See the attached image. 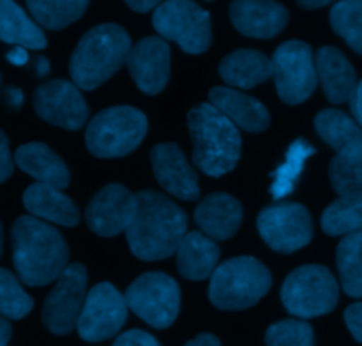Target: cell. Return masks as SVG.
<instances>
[{
    "label": "cell",
    "instance_id": "1",
    "mask_svg": "<svg viewBox=\"0 0 362 346\" xmlns=\"http://www.w3.org/2000/svg\"><path fill=\"white\" fill-rule=\"evenodd\" d=\"M137 195V212L127 229L132 254L142 261H158L176 254L187 235V213L167 195L142 190Z\"/></svg>",
    "mask_w": 362,
    "mask_h": 346
},
{
    "label": "cell",
    "instance_id": "2",
    "mask_svg": "<svg viewBox=\"0 0 362 346\" xmlns=\"http://www.w3.org/2000/svg\"><path fill=\"white\" fill-rule=\"evenodd\" d=\"M11 240L15 270L27 286L50 284L68 267L69 249L64 238L43 220L18 217L11 227Z\"/></svg>",
    "mask_w": 362,
    "mask_h": 346
},
{
    "label": "cell",
    "instance_id": "3",
    "mask_svg": "<svg viewBox=\"0 0 362 346\" xmlns=\"http://www.w3.org/2000/svg\"><path fill=\"white\" fill-rule=\"evenodd\" d=\"M187 120L196 167L214 178H221L235 169L242 151L238 128L210 103H199L190 108Z\"/></svg>",
    "mask_w": 362,
    "mask_h": 346
},
{
    "label": "cell",
    "instance_id": "4",
    "mask_svg": "<svg viewBox=\"0 0 362 346\" xmlns=\"http://www.w3.org/2000/svg\"><path fill=\"white\" fill-rule=\"evenodd\" d=\"M132 50L127 30L116 23H102L82 36L69 61L71 80L78 89L93 91L116 75Z\"/></svg>",
    "mask_w": 362,
    "mask_h": 346
},
{
    "label": "cell",
    "instance_id": "5",
    "mask_svg": "<svg viewBox=\"0 0 362 346\" xmlns=\"http://www.w3.org/2000/svg\"><path fill=\"white\" fill-rule=\"evenodd\" d=\"M270 286V270L259 260L240 256L224 261L215 268L208 296L218 309L242 311L259 302Z\"/></svg>",
    "mask_w": 362,
    "mask_h": 346
},
{
    "label": "cell",
    "instance_id": "6",
    "mask_svg": "<svg viewBox=\"0 0 362 346\" xmlns=\"http://www.w3.org/2000/svg\"><path fill=\"white\" fill-rule=\"evenodd\" d=\"M148 132V117L139 108L119 105L96 114L86 130L87 149L98 158L127 156Z\"/></svg>",
    "mask_w": 362,
    "mask_h": 346
},
{
    "label": "cell",
    "instance_id": "7",
    "mask_svg": "<svg viewBox=\"0 0 362 346\" xmlns=\"http://www.w3.org/2000/svg\"><path fill=\"white\" fill-rule=\"evenodd\" d=\"M339 286L329 268L304 265L291 272L281 288V300L288 313L297 318H316L337 306Z\"/></svg>",
    "mask_w": 362,
    "mask_h": 346
},
{
    "label": "cell",
    "instance_id": "8",
    "mask_svg": "<svg viewBox=\"0 0 362 346\" xmlns=\"http://www.w3.org/2000/svg\"><path fill=\"white\" fill-rule=\"evenodd\" d=\"M153 27L162 40L174 41L187 54H204L211 45L210 13L187 0L162 2L153 13Z\"/></svg>",
    "mask_w": 362,
    "mask_h": 346
},
{
    "label": "cell",
    "instance_id": "9",
    "mask_svg": "<svg viewBox=\"0 0 362 346\" xmlns=\"http://www.w3.org/2000/svg\"><path fill=\"white\" fill-rule=\"evenodd\" d=\"M128 309L155 328H167L180 313V286L162 272H148L135 279L127 289Z\"/></svg>",
    "mask_w": 362,
    "mask_h": 346
},
{
    "label": "cell",
    "instance_id": "10",
    "mask_svg": "<svg viewBox=\"0 0 362 346\" xmlns=\"http://www.w3.org/2000/svg\"><path fill=\"white\" fill-rule=\"evenodd\" d=\"M272 61V76L281 100L298 105L308 100L318 86L313 50L304 41H286L276 50Z\"/></svg>",
    "mask_w": 362,
    "mask_h": 346
},
{
    "label": "cell",
    "instance_id": "11",
    "mask_svg": "<svg viewBox=\"0 0 362 346\" xmlns=\"http://www.w3.org/2000/svg\"><path fill=\"white\" fill-rule=\"evenodd\" d=\"M257 231L270 249L277 253H295L313 238V220L305 206L298 202H281L261 209Z\"/></svg>",
    "mask_w": 362,
    "mask_h": 346
},
{
    "label": "cell",
    "instance_id": "12",
    "mask_svg": "<svg viewBox=\"0 0 362 346\" xmlns=\"http://www.w3.org/2000/svg\"><path fill=\"white\" fill-rule=\"evenodd\" d=\"M87 272L80 263L68 265L43 304V323L52 334L64 335L76 328L86 302Z\"/></svg>",
    "mask_w": 362,
    "mask_h": 346
},
{
    "label": "cell",
    "instance_id": "13",
    "mask_svg": "<svg viewBox=\"0 0 362 346\" xmlns=\"http://www.w3.org/2000/svg\"><path fill=\"white\" fill-rule=\"evenodd\" d=\"M127 318L124 296L110 282H100L86 295L76 330L83 341H105L121 330Z\"/></svg>",
    "mask_w": 362,
    "mask_h": 346
},
{
    "label": "cell",
    "instance_id": "14",
    "mask_svg": "<svg viewBox=\"0 0 362 346\" xmlns=\"http://www.w3.org/2000/svg\"><path fill=\"white\" fill-rule=\"evenodd\" d=\"M36 114L47 123L64 130H80L89 117V107L78 87L68 80L45 82L34 91Z\"/></svg>",
    "mask_w": 362,
    "mask_h": 346
},
{
    "label": "cell",
    "instance_id": "15",
    "mask_svg": "<svg viewBox=\"0 0 362 346\" xmlns=\"http://www.w3.org/2000/svg\"><path fill=\"white\" fill-rule=\"evenodd\" d=\"M137 195L119 183L103 187L86 208V222L100 236H117L134 222Z\"/></svg>",
    "mask_w": 362,
    "mask_h": 346
},
{
    "label": "cell",
    "instance_id": "16",
    "mask_svg": "<svg viewBox=\"0 0 362 346\" xmlns=\"http://www.w3.org/2000/svg\"><path fill=\"white\" fill-rule=\"evenodd\" d=\"M128 71L139 89L158 94L165 89L170 75V50L165 40L148 36L134 45L127 57Z\"/></svg>",
    "mask_w": 362,
    "mask_h": 346
},
{
    "label": "cell",
    "instance_id": "17",
    "mask_svg": "<svg viewBox=\"0 0 362 346\" xmlns=\"http://www.w3.org/2000/svg\"><path fill=\"white\" fill-rule=\"evenodd\" d=\"M151 167L160 187L170 195L183 201H196L199 197L196 171L176 144H156L151 149Z\"/></svg>",
    "mask_w": 362,
    "mask_h": 346
},
{
    "label": "cell",
    "instance_id": "18",
    "mask_svg": "<svg viewBox=\"0 0 362 346\" xmlns=\"http://www.w3.org/2000/svg\"><path fill=\"white\" fill-rule=\"evenodd\" d=\"M229 18L243 36L268 40L286 27L288 11L277 2L263 0H238L229 6Z\"/></svg>",
    "mask_w": 362,
    "mask_h": 346
},
{
    "label": "cell",
    "instance_id": "19",
    "mask_svg": "<svg viewBox=\"0 0 362 346\" xmlns=\"http://www.w3.org/2000/svg\"><path fill=\"white\" fill-rule=\"evenodd\" d=\"M210 105H214L222 115H226L236 128H243L252 134H261L270 127V115L267 107L256 98L231 87H211Z\"/></svg>",
    "mask_w": 362,
    "mask_h": 346
},
{
    "label": "cell",
    "instance_id": "20",
    "mask_svg": "<svg viewBox=\"0 0 362 346\" xmlns=\"http://www.w3.org/2000/svg\"><path fill=\"white\" fill-rule=\"evenodd\" d=\"M196 224L203 235L215 240H228L238 231L243 219V209L238 199L229 194H210L199 202L194 213Z\"/></svg>",
    "mask_w": 362,
    "mask_h": 346
},
{
    "label": "cell",
    "instance_id": "21",
    "mask_svg": "<svg viewBox=\"0 0 362 346\" xmlns=\"http://www.w3.org/2000/svg\"><path fill=\"white\" fill-rule=\"evenodd\" d=\"M315 66L327 100L336 105L350 101L357 87V75L343 52L334 47L320 48L316 52Z\"/></svg>",
    "mask_w": 362,
    "mask_h": 346
},
{
    "label": "cell",
    "instance_id": "22",
    "mask_svg": "<svg viewBox=\"0 0 362 346\" xmlns=\"http://www.w3.org/2000/svg\"><path fill=\"white\" fill-rule=\"evenodd\" d=\"M15 162L23 173L36 178L37 183L50 185L57 190H64L71 181L64 160L43 142H29L16 149Z\"/></svg>",
    "mask_w": 362,
    "mask_h": 346
},
{
    "label": "cell",
    "instance_id": "23",
    "mask_svg": "<svg viewBox=\"0 0 362 346\" xmlns=\"http://www.w3.org/2000/svg\"><path fill=\"white\" fill-rule=\"evenodd\" d=\"M221 249L217 243L199 231L187 233L176 250V267L181 277L189 281H204L214 275Z\"/></svg>",
    "mask_w": 362,
    "mask_h": 346
},
{
    "label": "cell",
    "instance_id": "24",
    "mask_svg": "<svg viewBox=\"0 0 362 346\" xmlns=\"http://www.w3.org/2000/svg\"><path fill=\"white\" fill-rule=\"evenodd\" d=\"M23 204H25L30 217L48 220L52 224L73 227L80 220V212L75 202L50 185H30L23 194Z\"/></svg>",
    "mask_w": 362,
    "mask_h": 346
},
{
    "label": "cell",
    "instance_id": "25",
    "mask_svg": "<svg viewBox=\"0 0 362 346\" xmlns=\"http://www.w3.org/2000/svg\"><path fill=\"white\" fill-rule=\"evenodd\" d=\"M218 75L228 86L252 89L272 76V61L264 54L250 48L231 52L218 64Z\"/></svg>",
    "mask_w": 362,
    "mask_h": 346
},
{
    "label": "cell",
    "instance_id": "26",
    "mask_svg": "<svg viewBox=\"0 0 362 346\" xmlns=\"http://www.w3.org/2000/svg\"><path fill=\"white\" fill-rule=\"evenodd\" d=\"M0 40L25 50H43L47 47L41 27L11 0H0Z\"/></svg>",
    "mask_w": 362,
    "mask_h": 346
},
{
    "label": "cell",
    "instance_id": "27",
    "mask_svg": "<svg viewBox=\"0 0 362 346\" xmlns=\"http://www.w3.org/2000/svg\"><path fill=\"white\" fill-rule=\"evenodd\" d=\"M322 229L330 236H346L362 231V192L341 195L327 206L322 215Z\"/></svg>",
    "mask_w": 362,
    "mask_h": 346
},
{
    "label": "cell",
    "instance_id": "28",
    "mask_svg": "<svg viewBox=\"0 0 362 346\" xmlns=\"http://www.w3.org/2000/svg\"><path fill=\"white\" fill-rule=\"evenodd\" d=\"M315 128L320 137L336 151L362 142V128L350 115L336 108H325L320 112L315 117Z\"/></svg>",
    "mask_w": 362,
    "mask_h": 346
},
{
    "label": "cell",
    "instance_id": "29",
    "mask_svg": "<svg viewBox=\"0 0 362 346\" xmlns=\"http://www.w3.org/2000/svg\"><path fill=\"white\" fill-rule=\"evenodd\" d=\"M336 265L344 293L362 299V231L341 238L336 250Z\"/></svg>",
    "mask_w": 362,
    "mask_h": 346
},
{
    "label": "cell",
    "instance_id": "30",
    "mask_svg": "<svg viewBox=\"0 0 362 346\" xmlns=\"http://www.w3.org/2000/svg\"><path fill=\"white\" fill-rule=\"evenodd\" d=\"M329 178L339 195L362 192V142L337 151L329 166Z\"/></svg>",
    "mask_w": 362,
    "mask_h": 346
},
{
    "label": "cell",
    "instance_id": "31",
    "mask_svg": "<svg viewBox=\"0 0 362 346\" xmlns=\"http://www.w3.org/2000/svg\"><path fill=\"white\" fill-rule=\"evenodd\" d=\"M87 6L89 2H78V0H62V2L59 0H54V2L30 0L27 2V8L34 16V22L50 30H59L71 25L86 13Z\"/></svg>",
    "mask_w": 362,
    "mask_h": 346
},
{
    "label": "cell",
    "instance_id": "32",
    "mask_svg": "<svg viewBox=\"0 0 362 346\" xmlns=\"http://www.w3.org/2000/svg\"><path fill=\"white\" fill-rule=\"evenodd\" d=\"M330 25L351 50L362 55V0H344L334 4Z\"/></svg>",
    "mask_w": 362,
    "mask_h": 346
},
{
    "label": "cell",
    "instance_id": "33",
    "mask_svg": "<svg viewBox=\"0 0 362 346\" xmlns=\"http://www.w3.org/2000/svg\"><path fill=\"white\" fill-rule=\"evenodd\" d=\"M34 300L22 288L15 274L0 268V316L22 320L33 311Z\"/></svg>",
    "mask_w": 362,
    "mask_h": 346
},
{
    "label": "cell",
    "instance_id": "34",
    "mask_svg": "<svg viewBox=\"0 0 362 346\" xmlns=\"http://www.w3.org/2000/svg\"><path fill=\"white\" fill-rule=\"evenodd\" d=\"M313 153H315V148L305 144L304 141H297L291 144L286 156V162H284V166H281L279 169H277L276 181L272 185V195H274V199L284 197V195H288L293 190L295 180H297L298 174L302 173V167H304L305 160H308Z\"/></svg>",
    "mask_w": 362,
    "mask_h": 346
},
{
    "label": "cell",
    "instance_id": "35",
    "mask_svg": "<svg viewBox=\"0 0 362 346\" xmlns=\"http://www.w3.org/2000/svg\"><path fill=\"white\" fill-rule=\"evenodd\" d=\"M264 342L267 346H313L315 332L302 320H283L268 327Z\"/></svg>",
    "mask_w": 362,
    "mask_h": 346
},
{
    "label": "cell",
    "instance_id": "36",
    "mask_svg": "<svg viewBox=\"0 0 362 346\" xmlns=\"http://www.w3.org/2000/svg\"><path fill=\"white\" fill-rule=\"evenodd\" d=\"M112 346H160V342L148 332L134 328V330L121 334Z\"/></svg>",
    "mask_w": 362,
    "mask_h": 346
},
{
    "label": "cell",
    "instance_id": "37",
    "mask_svg": "<svg viewBox=\"0 0 362 346\" xmlns=\"http://www.w3.org/2000/svg\"><path fill=\"white\" fill-rule=\"evenodd\" d=\"M344 321L357 342H362V302L351 304L344 311Z\"/></svg>",
    "mask_w": 362,
    "mask_h": 346
},
{
    "label": "cell",
    "instance_id": "38",
    "mask_svg": "<svg viewBox=\"0 0 362 346\" xmlns=\"http://www.w3.org/2000/svg\"><path fill=\"white\" fill-rule=\"evenodd\" d=\"M13 158L9 151V139L4 132L0 130V183H4L13 174Z\"/></svg>",
    "mask_w": 362,
    "mask_h": 346
},
{
    "label": "cell",
    "instance_id": "39",
    "mask_svg": "<svg viewBox=\"0 0 362 346\" xmlns=\"http://www.w3.org/2000/svg\"><path fill=\"white\" fill-rule=\"evenodd\" d=\"M350 108L354 114V120L358 127L362 128V80L357 82V87L354 91V96L350 98Z\"/></svg>",
    "mask_w": 362,
    "mask_h": 346
},
{
    "label": "cell",
    "instance_id": "40",
    "mask_svg": "<svg viewBox=\"0 0 362 346\" xmlns=\"http://www.w3.org/2000/svg\"><path fill=\"white\" fill-rule=\"evenodd\" d=\"M8 61L15 66H23L29 62V54H27L25 48L22 47H15L11 52L8 54Z\"/></svg>",
    "mask_w": 362,
    "mask_h": 346
},
{
    "label": "cell",
    "instance_id": "41",
    "mask_svg": "<svg viewBox=\"0 0 362 346\" xmlns=\"http://www.w3.org/2000/svg\"><path fill=\"white\" fill-rule=\"evenodd\" d=\"M185 346H221V341L214 334H201L190 339Z\"/></svg>",
    "mask_w": 362,
    "mask_h": 346
},
{
    "label": "cell",
    "instance_id": "42",
    "mask_svg": "<svg viewBox=\"0 0 362 346\" xmlns=\"http://www.w3.org/2000/svg\"><path fill=\"white\" fill-rule=\"evenodd\" d=\"M127 6L137 13H146L158 8V2H155V0H139V2H135V0H128Z\"/></svg>",
    "mask_w": 362,
    "mask_h": 346
},
{
    "label": "cell",
    "instance_id": "43",
    "mask_svg": "<svg viewBox=\"0 0 362 346\" xmlns=\"http://www.w3.org/2000/svg\"><path fill=\"white\" fill-rule=\"evenodd\" d=\"M8 94V103L11 108H20L23 103V93L18 89V87H8L6 91Z\"/></svg>",
    "mask_w": 362,
    "mask_h": 346
},
{
    "label": "cell",
    "instance_id": "44",
    "mask_svg": "<svg viewBox=\"0 0 362 346\" xmlns=\"http://www.w3.org/2000/svg\"><path fill=\"white\" fill-rule=\"evenodd\" d=\"M13 335V328H11V323H9L6 318L0 316V346H8L9 339H11Z\"/></svg>",
    "mask_w": 362,
    "mask_h": 346
},
{
    "label": "cell",
    "instance_id": "45",
    "mask_svg": "<svg viewBox=\"0 0 362 346\" xmlns=\"http://www.w3.org/2000/svg\"><path fill=\"white\" fill-rule=\"evenodd\" d=\"M48 71H50V62H48L47 57L40 55V57L36 59V73H37V76L48 75Z\"/></svg>",
    "mask_w": 362,
    "mask_h": 346
},
{
    "label": "cell",
    "instance_id": "46",
    "mask_svg": "<svg viewBox=\"0 0 362 346\" xmlns=\"http://www.w3.org/2000/svg\"><path fill=\"white\" fill-rule=\"evenodd\" d=\"M298 4L305 9H316V8H323V6H327L329 2H327V0H320V2H298Z\"/></svg>",
    "mask_w": 362,
    "mask_h": 346
},
{
    "label": "cell",
    "instance_id": "47",
    "mask_svg": "<svg viewBox=\"0 0 362 346\" xmlns=\"http://www.w3.org/2000/svg\"><path fill=\"white\" fill-rule=\"evenodd\" d=\"M2 246H4V231H2V224H0V254H2Z\"/></svg>",
    "mask_w": 362,
    "mask_h": 346
}]
</instances>
